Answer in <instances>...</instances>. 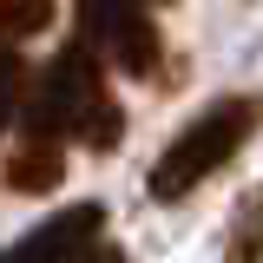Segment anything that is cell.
I'll return each mask as SVG.
<instances>
[{
    "label": "cell",
    "mask_w": 263,
    "mask_h": 263,
    "mask_svg": "<svg viewBox=\"0 0 263 263\" xmlns=\"http://www.w3.org/2000/svg\"><path fill=\"white\" fill-rule=\"evenodd\" d=\"M20 132L27 138H79L92 152H119L125 112H119V99L105 92L99 53L86 40H72V46H60L46 60V72L33 79L27 105H20Z\"/></svg>",
    "instance_id": "6da1fadb"
},
{
    "label": "cell",
    "mask_w": 263,
    "mask_h": 263,
    "mask_svg": "<svg viewBox=\"0 0 263 263\" xmlns=\"http://www.w3.org/2000/svg\"><path fill=\"white\" fill-rule=\"evenodd\" d=\"M224 263H263V184H250L237 197V211H230Z\"/></svg>",
    "instance_id": "8992f818"
},
{
    "label": "cell",
    "mask_w": 263,
    "mask_h": 263,
    "mask_svg": "<svg viewBox=\"0 0 263 263\" xmlns=\"http://www.w3.org/2000/svg\"><path fill=\"white\" fill-rule=\"evenodd\" d=\"M20 86H27V66H20V53L0 46V125L20 112Z\"/></svg>",
    "instance_id": "ba28073f"
},
{
    "label": "cell",
    "mask_w": 263,
    "mask_h": 263,
    "mask_svg": "<svg viewBox=\"0 0 263 263\" xmlns=\"http://www.w3.org/2000/svg\"><path fill=\"white\" fill-rule=\"evenodd\" d=\"M263 125V99H217V105H204L191 125L178 132L171 145L158 152V164L145 171V191L158 197V204H178V197H191L211 171H224L243 145H250V132Z\"/></svg>",
    "instance_id": "7a4b0ae2"
},
{
    "label": "cell",
    "mask_w": 263,
    "mask_h": 263,
    "mask_svg": "<svg viewBox=\"0 0 263 263\" xmlns=\"http://www.w3.org/2000/svg\"><path fill=\"white\" fill-rule=\"evenodd\" d=\"M86 263H125V257H119L112 243H99V250H92V257H86Z\"/></svg>",
    "instance_id": "9c48e42d"
},
{
    "label": "cell",
    "mask_w": 263,
    "mask_h": 263,
    "mask_svg": "<svg viewBox=\"0 0 263 263\" xmlns=\"http://www.w3.org/2000/svg\"><path fill=\"white\" fill-rule=\"evenodd\" d=\"M53 20V0H0V33L7 40H33Z\"/></svg>",
    "instance_id": "52a82bcc"
},
{
    "label": "cell",
    "mask_w": 263,
    "mask_h": 263,
    "mask_svg": "<svg viewBox=\"0 0 263 263\" xmlns=\"http://www.w3.org/2000/svg\"><path fill=\"white\" fill-rule=\"evenodd\" d=\"M99 243H105V204H66L60 217H46L20 243H7L0 263H86Z\"/></svg>",
    "instance_id": "277c9868"
},
{
    "label": "cell",
    "mask_w": 263,
    "mask_h": 263,
    "mask_svg": "<svg viewBox=\"0 0 263 263\" xmlns=\"http://www.w3.org/2000/svg\"><path fill=\"white\" fill-rule=\"evenodd\" d=\"M72 20H79V40H86L105 66H119L132 79H152V72H158L164 40H158V27H152V13H145V0H79Z\"/></svg>",
    "instance_id": "3957f363"
},
{
    "label": "cell",
    "mask_w": 263,
    "mask_h": 263,
    "mask_svg": "<svg viewBox=\"0 0 263 263\" xmlns=\"http://www.w3.org/2000/svg\"><path fill=\"white\" fill-rule=\"evenodd\" d=\"M66 178V164H60V138H27L13 158H7V191H53Z\"/></svg>",
    "instance_id": "5b68a950"
}]
</instances>
